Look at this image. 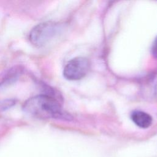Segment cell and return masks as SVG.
Listing matches in <instances>:
<instances>
[{
	"instance_id": "cell-1",
	"label": "cell",
	"mask_w": 157,
	"mask_h": 157,
	"mask_svg": "<svg viewBox=\"0 0 157 157\" xmlns=\"http://www.w3.org/2000/svg\"><path fill=\"white\" fill-rule=\"evenodd\" d=\"M23 110L27 113L42 119L55 118L66 120H71V116L64 112L61 103L54 93L39 94L26 100Z\"/></svg>"
},
{
	"instance_id": "cell-2",
	"label": "cell",
	"mask_w": 157,
	"mask_h": 157,
	"mask_svg": "<svg viewBox=\"0 0 157 157\" xmlns=\"http://www.w3.org/2000/svg\"><path fill=\"white\" fill-rule=\"evenodd\" d=\"M58 27L50 21L40 23L31 31L29 39L34 45L41 47L47 44L56 35Z\"/></svg>"
},
{
	"instance_id": "cell-3",
	"label": "cell",
	"mask_w": 157,
	"mask_h": 157,
	"mask_svg": "<svg viewBox=\"0 0 157 157\" xmlns=\"http://www.w3.org/2000/svg\"><path fill=\"white\" fill-rule=\"evenodd\" d=\"M90 68L89 61L84 57H76L70 60L65 66L63 75L69 80H78L83 78Z\"/></svg>"
},
{
	"instance_id": "cell-4",
	"label": "cell",
	"mask_w": 157,
	"mask_h": 157,
	"mask_svg": "<svg viewBox=\"0 0 157 157\" xmlns=\"http://www.w3.org/2000/svg\"><path fill=\"white\" fill-rule=\"evenodd\" d=\"M131 118L135 124L143 129L148 128L152 123L151 116L143 111L136 110L132 112Z\"/></svg>"
},
{
	"instance_id": "cell-5",
	"label": "cell",
	"mask_w": 157,
	"mask_h": 157,
	"mask_svg": "<svg viewBox=\"0 0 157 157\" xmlns=\"http://www.w3.org/2000/svg\"><path fill=\"white\" fill-rule=\"evenodd\" d=\"M151 52L153 55L157 58V37L155 38L153 42L152 48H151Z\"/></svg>"
},
{
	"instance_id": "cell-6",
	"label": "cell",
	"mask_w": 157,
	"mask_h": 157,
	"mask_svg": "<svg viewBox=\"0 0 157 157\" xmlns=\"http://www.w3.org/2000/svg\"><path fill=\"white\" fill-rule=\"evenodd\" d=\"M155 94L156 97L157 98V84L156 85V86L155 87Z\"/></svg>"
}]
</instances>
